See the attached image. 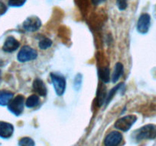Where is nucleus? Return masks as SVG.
Segmentation results:
<instances>
[{
  "label": "nucleus",
  "instance_id": "f257e3e1",
  "mask_svg": "<svg viewBox=\"0 0 156 146\" xmlns=\"http://www.w3.org/2000/svg\"><path fill=\"white\" fill-rule=\"evenodd\" d=\"M156 137V128L153 125L142 126L135 132V138L137 141L144 139H153Z\"/></svg>",
  "mask_w": 156,
  "mask_h": 146
},
{
  "label": "nucleus",
  "instance_id": "f03ea898",
  "mask_svg": "<svg viewBox=\"0 0 156 146\" xmlns=\"http://www.w3.org/2000/svg\"><path fill=\"white\" fill-rule=\"evenodd\" d=\"M51 78L57 95L58 96L64 95L66 89L65 78L59 73L52 72L51 73Z\"/></svg>",
  "mask_w": 156,
  "mask_h": 146
},
{
  "label": "nucleus",
  "instance_id": "7ed1b4c3",
  "mask_svg": "<svg viewBox=\"0 0 156 146\" xmlns=\"http://www.w3.org/2000/svg\"><path fill=\"white\" fill-rule=\"evenodd\" d=\"M137 120V117L135 115H128L117 120L115 123V128L122 132H127L132 128Z\"/></svg>",
  "mask_w": 156,
  "mask_h": 146
},
{
  "label": "nucleus",
  "instance_id": "20e7f679",
  "mask_svg": "<svg viewBox=\"0 0 156 146\" xmlns=\"http://www.w3.org/2000/svg\"><path fill=\"white\" fill-rule=\"evenodd\" d=\"M25 98L22 95H18L16 98H12L8 104L9 111L16 116H20L24 110Z\"/></svg>",
  "mask_w": 156,
  "mask_h": 146
},
{
  "label": "nucleus",
  "instance_id": "39448f33",
  "mask_svg": "<svg viewBox=\"0 0 156 146\" xmlns=\"http://www.w3.org/2000/svg\"><path fill=\"white\" fill-rule=\"evenodd\" d=\"M37 56V53L35 50L30 47L29 46H24L18 53L17 59L19 62H25L35 59Z\"/></svg>",
  "mask_w": 156,
  "mask_h": 146
},
{
  "label": "nucleus",
  "instance_id": "423d86ee",
  "mask_svg": "<svg viewBox=\"0 0 156 146\" xmlns=\"http://www.w3.org/2000/svg\"><path fill=\"white\" fill-rule=\"evenodd\" d=\"M41 26V22L38 17L37 16H30L23 23L24 29L26 30L27 31L30 32H34L37 31Z\"/></svg>",
  "mask_w": 156,
  "mask_h": 146
},
{
  "label": "nucleus",
  "instance_id": "0eeeda50",
  "mask_svg": "<svg viewBox=\"0 0 156 146\" xmlns=\"http://www.w3.org/2000/svg\"><path fill=\"white\" fill-rule=\"evenodd\" d=\"M122 140V134L113 131L108 134L104 139L105 146H118Z\"/></svg>",
  "mask_w": 156,
  "mask_h": 146
},
{
  "label": "nucleus",
  "instance_id": "6e6552de",
  "mask_svg": "<svg viewBox=\"0 0 156 146\" xmlns=\"http://www.w3.org/2000/svg\"><path fill=\"white\" fill-rule=\"evenodd\" d=\"M150 18L149 15L142 14L139 17L137 23V30L141 34H146L148 32L150 27Z\"/></svg>",
  "mask_w": 156,
  "mask_h": 146
},
{
  "label": "nucleus",
  "instance_id": "1a4fd4ad",
  "mask_svg": "<svg viewBox=\"0 0 156 146\" xmlns=\"http://www.w3.org/2000/svg\"><path fill=\"white\" fill-rule=\"evenodd\" d=\"M14 132V126L12 124L7 122L0 121V137L7 139L12 137Z\"/></svg>",
  "mask_w": 156,
  "mask_h": 146
},
{
  "label": "nucleus",
  "instance_id": "9d476101",
  "mask_svg": "<svg viewBox=\"0 0 156 146\" xmlns=\"http://www.w3.org/2000/svg\"><path fill=\"white\" fill-rule=\"evenodd\" d=\"M19 45H20V44H19V41L15 38L10 36V37H8L5 41L4 45L2 47V50L6 53H12L19 48Z\"/></svg>",
  "mask_w": 156,
  "mask_h": 146
},
{
  "label": "nucleus",
  "instance_id": "9b49d317",
  "mask_svg": "<svg viewBox=\"0 0 156 146\" xmlns=\"http://www.w3.org/2000/svg\"><path fill=\"white\" fill-rule=\"evenodd\" d=\"M33 89L37 94H38L40 96H46L48 93L47 88L44 85V81L40 78H35L33 82Z\"/></svg>",
  "mask_w": 156,
  "mask_h": 146
},
{
  "label": "nucleus",
  "instance_id": "f8f14e48",
  "mask_svg": "<svg viewBox=\"0 0 156 146\" xmlns=\"http://www.w3.org/2000/svg\"><path fill=\"white\" fill-rule=\"evenodd\" d=\"M13 98V94L9 91H0V105L6 106L9 104Z\"/></svg>",
  "mask_w": 156,
  "mask_h": 146
},
{
  "label": "nucleus",
  "instance_id": "ddd939ff",
  "mask_svg": "<svg viewBox=\"0 0 156 146\" xmlns=\"http://www.w3.org/2000/svg\"><path fill=\"white\" fill-rule=\"evenodd\" d=\"M124 71V67L121 62H117L115 65L114 71L112 75V82H116L119 78L122 75Z\"/></svg>",
  "mask_w": 156,
  "mask_h": 146
},
{
  "label": "nucleus",
  "instance_id": "4468645a",
  "mask_svg": "<svg viewBox=\"0 0 156 146\" xmlns=\"http://www.w3.org/2000/svg\"><path fill=\"white\" fill-rule=\"evenodd\" d=\"M106 88L104 85H100L97 91V103L99 106H102L106 103Z\"/></svg>",
  "mask_w": 156,
  "mask_h": 146
},
{
  "label": "nucleus",
  "instance_id": "2eb2a0df",
  "mask_svg": "<svg viewBox=\"0 0 156 146\" xmlns=\"http://www.w3.org/2000/svg\"><path fill=\"white\" fill-rule=\"evenodd\" d=\"M99 76L104 83L109 81V68L108 67H103L99 70Z\"/></svg>",
  "mask_w": 156,
  "mask_h": 146
},
{
  "label": "nucleus",
  "instance_id": "dca6fc26",
  "mask_svg": "<svg viewBox=\"0 0 156 146\" xmlns=\"http://www.w3.org/2000/svg\"><path fill=\"white\" fill-rule=\"evenodd\" d=\"M39 103V98L37 95H32L30 97H28L25 102V105L28 108H32L37 106Z\"/></svg>",
  "mask_w": 156,
  "mask_h": 146
},
{
  "label": "nucleus",
  "instance_id": "f3484780",
  "mask_svg": "<svg viewBox=\"0 0 156 146\" xmlns=\"http://www.w3.org/2000/svg\"><path fill=\"white\" fill-rule=\"evenodd\" d=\"M19 146H35L34 140L29 137H24L19 141Z\"/></svg>",
  "mask_w": 156,
  "mask_h": 146
},
{
  "label": "nucleus",
  "instance_id": "a211bd4d",
  "mask_svg": "<svg viewBox=\"0 0 156 146\" xmlns=\"http://www.w3.org/2000/svg\"><path fill=\"white\" fill-rule=\"evenodd\" d=\"M122 86V84H119L118 85H116L115 87H114L113 88H112L110 91H109V94H108V95L106 96V104H108L109 102H110V101L112 99V98H113L114 95L116 94L117 91L119 90V89Z\"/></svg>",
  "mask_w": 156,
  "mask_h": 146
},
{
  "label": "nucleus",
  "instance_id": "6ab92c4d",
  "mask_svg": "<svg viewBox=\"0 0 156 146\" xmlns=\"http://www.w3.org/2000/svg\"><path fill=\"white\" fill-rule=\"evenodd\" d=\"M52 45V41L49 38H43L40 42H39V47L41 50H47L48 48L51 47Z\"/></svg>",
  "mask_w": 156,
  "mask_h": 146
},
{
  "label": "nucleus",
  "instance_id": "aec40b11",
  "mask_svg": "<svg viewBox=\"0 0 156 146\" xmlns=\"http://www.w3.org/2000/svg\"><path fill=\"white\" fill-rule=\"evenodd\" d=\"M26 0H9V5L11 7H21L25 5Z\"/></svg>",
  "mask_w": 156,
  "mask_h": 146
},
{
  "label": "nucleus",
  "instance_id": "412c9836",
  "mask_svg": "<svg viewBox=\"0 0 156 146\" xmlns=\"http://www.w3.org/2000/svg\"><path fill=\"white\" fill-rule=\"evenodd\" d=\"M82 84V75L80 74H78L76 75V78L74 80V88L76 90H79V88H80Z\"/></svg>",
  "mask_w": 156,
  "mask_h": 146
},
{
  "label": "nucleus",
  "instance_id": "4be33fe9",
  "mask_svg": "<svg viewBox=\"0 0 156 146\" xmlns=\"http://www.w3.org/2000/svg\"><path fill=\"white\" fill-rule=\"evenodd\" d=\"M118 8L121 11H123L127 8V0H116Z\"/></svg>",
  "mask_w": 156,
  "mask_h": 146
},
{
  "label": "nucleus",
  "instance_id": "5701e85b",
  "mask_svg": "<svg viewBox=\"0 0 156 146\" xmlns=\"http://www.w3.org/2000/svg\"><path fill=\"white\" fill-rule=\"evenodd\" d=\"M6 10H7V8H6V7H5V5H4L2 2H0V15L4 14V13L6 12Z\"/></svg>",
  "mask_w": 156,
  "mask_h": 146
},
{
  "label": "nucleus",
  "instance_id": "b1692460",
  "mask_svg": "<svg viewBox=\"0 0 156 146\" xmlns=\"http://www.w3.org/2000/svg\"><path fill=\"white\" fill-rule=\"evenodd\" d=\"M106 0H91V2H92V3L94 4V5H100V4L103 3V2H104Z\"/></svg>",
  "mask_w": 156,
  "mask_h": 146
},
{
  "label": "nucleus",
  "instance_id": "393cba45",
  "mask_svg": "<svg viewBox=\"0 0 156 146\" xmlns=\"http://www.w3.org/2000/svg\"><path fill=\"white\" fill-rule=\"evenodd\" d=\"M0 80H1V71H0Z\"/></svg>",
  "mask_w": 156,
  "mask_h": 146
}]
</instances>
